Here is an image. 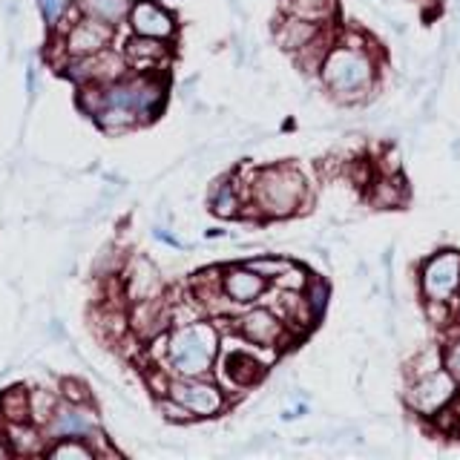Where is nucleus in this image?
<instances>
[{
	"mask_svg": "<svg viewBox=\"0 0 460 460\" xmlns=\"http://www.w3.org/2000/svg\"><path fill=\"white\" fill-rule=\"evenodd\" d=\"M316 75L337 101L357 104V101L368 98L374 84H377V58H374L368 40L359 35H349L342 40L337 38L323 58V66Z\"/></svg>",
	"mask_w": 460,
	"mask_h": 460,
	"instance_id": "1",
	"label": "nucleus"
},
{
	"mask_svg": "<svg viewBox=\"0 0 460 460\" xmlns=\"http://www.w3.org/2000/svg\"><path fill=\"white\" fill-rule=\"evenodd\" d=\"M308 201V181L294 164H273L256 170L251 181V205L265 219L296 216Z\"/></svg>",
	"mask_w": 460,
	"mask_h": 460,
	"instance_id": "2",
	"label": "nucleus"
},
{
	"mask_svg": "<svg viewBox=\"0 0 460 460\" xmlns=\"http://www.w3.org/2000/svg\"><path fill=\"white\" fill-rule=\"evenodd\" d=\"M219 354V331L210 323H184L172 331L167 359L179 377H205Z\"/></svg>",
	"mask_w": 460,
	"mask_h": 460,
	"instance_id": "3",
	"label": "nucleus"
},
{
	"mask_svg": "<svg viewBox=\"0 0 460 460\" xmlns=\"http://www.w3.org/2000/svg\"><path fill=\"white\" fill-rule=\"evenodd\" d=\"M457 394H460V388L452 380V374L443 366H438L431 371L414 374L409 388H406V406L411 409V414L426 417V420H435L443 409L455 406Z\"/></svg>",
	"mask_w": 460,
	"mask_h": 460,
	"instance_id": "4",
	"label": "nucleus"
},
{
	"mask_svg": "<svg viewBox=\"0 0 460 460\" xmlns=\"http://www.w3.org/2000/svg\"><path fill=\"white\" fill-rule=\"evenodd\" d=\"M417 285L426 302H452L460 296V253L438 251L429 256L417 273Z\"/></svg>",
	"mask_w": 460,
	"mask_h": 460,
	"instance_id": "5",
	"label": "nucleus"
},
{
	"mask_svg": "<svg viewBox=\"0 0 460 460\" xmlns=\"http://www.w3.org/2000/svg\"><path fill=\"white\" fill-rule=\"evenodd\" d=\"M167 394L181 402L193 417H213L225 409V392L205 377H179L167 385Z\"/></svg>",
	"mask_w": 460,
	"mask_h": 460,
	"instance_id": "6",
	"label": "nucleus"
},
{
	"mask_svg": "<svg viewBox=\"0 0 460 460\" xmlns=\"http://www.w3.org/2000/svg\"><path fill=\"white\" fill-rule=\"evenodd\" d=\"M239 337L248 340L251 345H259V349H279V345L288 340L291 328L282 320V316L273 308H248L239 316Z\"/></svg>",
	"mask_w": 460,
	"mask_h": 460,
	"instance_id": "7",
	"label": "nucleus"
},
{
	"mask_svg": "<svg viewBox=\"0 0 460 460\" xmlns=\"http://www.w3.org/2000/svg\"><path fill=\"white\" fill-rule=\"evenodd\" d=\"M219 288L225 299L236 302V305H253L265 296L268 291V279L262 273H256L248 262L244 265H230L222 270V279H219Z\"/></svg>",
	"mask_w": 460,
	"mask_h": 460,
	"instance_id": "8",
	"label": "nucleus"
},
{
	"mask_svg": "<svg viewBox=\"0 0 460 460\" xmlns=\"http://www.w3.org/2000/svg\"><path fill=\"white\" fill-rule=\"evenodd\" d=\"M129 23H133L136 35L144 38H158V40H167L176 32V21L167 9H162L153 0H138L136 6H129Z\"/></svg>",
	"mask_w": 460,
	"mask_h": 460,
	"instance_id": "9",
	"label": "nucleus"
},
{
	"mask_svg": "<svg viewBox=\"0 0 460 460\" xmlns=\"http://www.w3.org/2000/svg\"><path fill=\"white\" fill-rule=\"evenodd\" d=\"M110 23L98 21V18H86L81 23H75L66 35V49L75 58H86V55H98L104 52V47L110 43Z\"/></svg>",
	"mask_w": 460,
	"mask_h": 460,
	"instance_id": "10",
	"label": "nucleus"
},
{
	"mask_svg": "<svg viewBox=\"0 0 460 460\" xmlns=\"http://www.w3.org/2000/svg\"><path fill=\"white\" fill-rule=\"evenodd\" d=\"M331 23H316V21H305V18H296V14H285L279 21V26L273 29V38L285 49L296 55L299 49H305L311 40L320 38Z\"/></svg>",
	"mask_w": 460,
	"mask_h": 460,
	"instance_id": "11",
	"label": "nucleus"
},
{
	"mask_svg": "<svg viewBox=\"0 0 460 460\" xmlns=\"http://www.w3.org/2000/svg\"><path fill=\"white\" fill-rule=\"evenodd\" d=\"M409 199V187L402 181L400 172H383L368 187V205L377 210H394L402 208Z\"/></svg>",
	"mask_w": 460,
	"mask_h": 460,
	"instance_id": "12",
	"label": "nucleus"
},
{
	"mask_svg": "<svg viewBox=\"0 0 460 460\" xmlns=\"http://www.w3.org/2000/svg\"><path fill=\"white\" fill-rule=\"evenodd\" d=\"M222 368H225V377L230 383H236V385H253V383L262 380V374H265V366L244 349L242 351H230L225 357Z\"/></svg>",
	"mask_w": 460,
	"mask_h": 460,
	"instance_id": "13",
	"label": "nucleus"
},
{
	"mask_svg": "<svg viewBox=\"0 0 460 460\" xmlns=\"http://www.w3.org/2000/svg\"><path fill=\"white\" fill-rule=\"evenodd\" d=\"M285 14L316 21V23H334L337 21V4L334 0H279Z\"/></svg>",
	"mask_w": 460,
	"mask_h": 460,
	"instance_id": "14",
	"label": "nucleus"
},
{
	"mask_svg": "<svg viewBox=\"0 0 460 460\" xmlns=\"http://www.w3.org/2000/svg\"><path fill=\"white\" fill-rule=\"evenodd\" d=\"M162 291V279H158V270L147 262V259H138L133 268V277H129V294L136 302L141 299H153Z\"/></svg>",
	"mask_w": 460,
	"mask_h": 460,
	"instance_id": "15",
	"label": "nucleus"
},
{
	"mask_svg": "<svg viewBox=\"0 0 460 460\" xmlns=\"http://www.w3.org/2000/svg\"><path fill=\"white\" fill-rule=\"evenodd\" d=\"M210 210L222 219H234L242 210V199H239V187L234 179H225L216 184V190L210 193Z\"/></svg>",
	"mask_w": 460,
	"mask_h": 460,
	"instance_id": "16",
	"label": "nucleus"
},
{
	"mask_svg": "<svg viewBox=\"0 0 460 460\" xmlns=\"http://www.w3.org/2000/svg\"><path fill=\"white\" fill-rule=\"evenodd\" d=\"M52 431H55V435H61V438H81L84 440V435H90V431H93V420H90V414L81 411L78 406L75 409H64V411L55 414Z\"/></svg>",
	"mask_w": 460,
	"mask_h": 460,
	"instance_id": "17",
	"label": "nucleus"
},
{
	"mask_svg": "<svg viewBox=\"0 0 460 460\" xmlns=\"http://www.w3.org/2000/svg\"><path fill=\"white\" fill-rule=\"evenodd\" d=\"M133 320H136V328H138L141 337H153V334H158V331L164 328L167 314L162 308V302H155V296H153V299H141L138 302Z\"/></svg>",
	"mask_w": 460,
	"mask_h": 460,
	"instance_id": "18",
	"label": "nucleus"
},
{
	"mask_svg": "<svg viewBox=\"0 0 460 460\" xmlns=\"http://www.w3.org/2000/svg\"><path fill=\"white\" fill-rule=\"evenodd\" d=\"M127 55L133 58L136 64L153 66V64H158L167 55V47H164V43H158V38H144V35H138V38H133V40L127 43Z\"/></svg>",
	"mask_w": 460,
	"mask_h": 460,
	"instance_id": "19",
	"label": "nucleus"
},
{
	"mask_svg": "<svg viewBox=\"0 0 460 460\" xmlns=\"http://www.w3.org/2000/svg\"><path fill=\"white\" fill-rule=\"evenodd\" d=\"M84 9H86L90 18H98V21H104V23L112 26L129 12V0H86Z\"/></svg>",
	"mask_w": 460,
	"mask_h": 460,
	"instance_id": "20",
	"label": "nucleus"
},
{
	"mask_svg": "<svg viewBox=\"0 0 460 460\" xmlns=\"http://www.w3.org/2000/svg\"><path fill=\"white\" fill-rule=\"evenodd\" d=\"M302 296H305V305H308V314H311V320L316 323L320 316L325 314L328 308V299H331V288L325 279L320 277H311L308 285H305V291H302Z\"/></svg>",
	"mask_w": 460,
	"mask_h": 460,
	"instance_id": "21",
	"label": "nucleus"
},
{
	"mask_svg": "<svg viewBox=\"0 0 460 460\" xmlns=\"http://www.w3.org/2000/svg\"><path fill=\"white\" fill-rule=\"evenodd\" d=\"M4 411L9 417V423H23L29 414H32V409H29V394L23 392V388H12V392L4 397Z\"/></svg>",
	"mask_w": 460,
	"mask_h": 460,
	"instance_id": "22",
	"label": "nucleus"
},
{
	"mask_svg": "<svg viewBox=\"0 0 460 460\" xmlns=\"http://www.w3.org/2000/svg\"><path fill=\"white\" fill-rule=\"evenodd\" d=\"M248 265H251L256 273H262V277H265L268 282H277L285 270H291V268H294L291 259H285V256H262V259H251Z\"/></svg>",
	"mask_w": 460,
	"mask_h": 460,
	"instance_id": "23",
	"label": "nucleus"
},
{
	"mask_svg": "<svg viewBox=\"0 0 460 460\" xmlns=\"http://www.w3.org/2000/svg\"><path fill=\"white\" fill-rule=\"evenodd\" d=\"M440 359H443V368L452 374V380L460 388V334L449 337L440 345Z\"/></svg>",
	"mask_w": 460,
	"mask_h": 460,
	"instance_id": "24",
	"label": "nucleus"
},
{
	"mask_svg": "<svg viewBox=\"0 0 460 460\" xmlns=\"http://www.w3.org/2000/svg\"><path fill=\"white\" fill-rule=\"evenodd\" d=\"M52 457L64 460V457H93V449L86 443H81V438H64L61 443L49 449Z\"/></svg>",
	"mask_w": 460,
	"mask_h": 460,
	"instance_id": "25",
	"label": "nucleus"
},
{
	"mask_svg": "<svg viewBox=\"0 0 460 460\" xmlns=\"http://www.w3.org/2000/svg\"><path fill=\"white\" fill-rule=\"evenodd\" d=\"M66 4L69 0H40V12H43V18H47L49 26H55L58 21H61Z\"/></svg>",
	"mask_w": 460,
	"mask_h": 460,
	"instance_id": "26",
	"label": "nucleus"
},
{
	"mask_svg": "<svg viewBox=\"0 0 460 460\" xmlns=\"http://www.w3.org/2000/svg\"><path fill=\"white\" fill-rule=\"evenodd\" d=\"M4 452H6V449H4V446H0V457H4Z\"/></svg>",
	"mask_w": 460,
	"mask_h": 460,
	"instance_id": "27",
	"label": "nucleus"
}]
</instances>
